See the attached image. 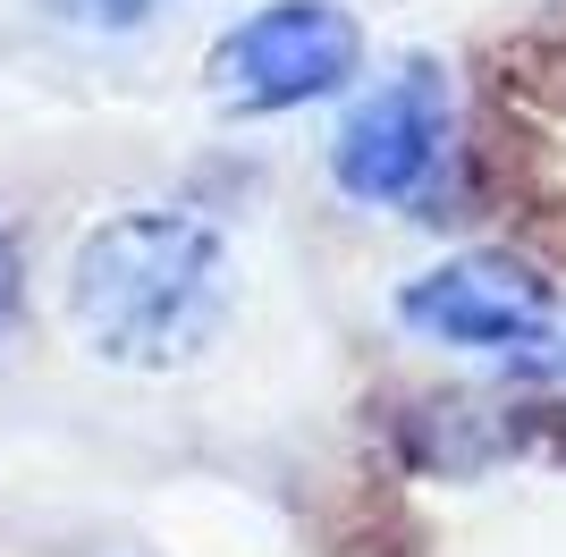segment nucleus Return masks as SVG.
<instances>
[{"instance_id":"3","label":"nucleus","mask_w":566,"mask_h":557,"mask_svg":"<svg viewBox=\"0 0 566 557\" xmlns=\"http://www.w3.org/2000/svg\"><path fill=\"white\" fill-rule=\"evenodd\" d=\"M449 136H457V102H449V69L440 60H406L389 69L331 136V178L347 203L373 211H406L423 203L440 169H449Z\"/></svg>"},{"instance_id":"6","label":"nucleus","mask_w":566,"mask_h":557,"mask_svg":"<svg viewBox=\"0 0 566 557\" xmlns=\"http://www.w3.org/2000/svg\"><path fill=\"white\" fill-rule=\"evenodd\" d=\"M18 296H25V271H18V245L0 237V329H9V313H18Z\"/></svg>"},{"instance_id":"4","label":"nucleus","mask_w":566,"mask_h":557,"mask_svg":"<svg viewBox=\"0 0 566 557\" xmlns=\"http://www.w3.org/2000/svg\"><path fill=\"white\" fill-rule=\"evenodd\" d=\"M398 322L415 338H431V347L524 355L533 338L558 329V287L516 254H457L398 287Z\"/></svg>"},{"instance_id":"5","label":"nucleus","mask_w":566,"mask_h":557,"mask_svg":"<svg viewBox=\"0 0 566 557\" xmlns=\"http://www.w3.org/2000/svg\"><path fill=\"white\" fill-rule=\"evenodd\" d=\"M34 9L69 34H136V25H153L161 0H34Z\"/></svg>"},{"instance_id":"7","label":"nucleus","mask_w":566,"mask_h":557,"mask_svg":"<svg viewBox=\"0 0 566 557\" xmlns=\"http://www.w3.org/2000/svg\"><path fill=\"white\" fill-rule=\"evenodd\" d=\"M524 364H533V371H566V338H533V347H524Z\"/></svg>"},{"instance_id":"1","label":"nucleus","mask_w":566,"mask_h":557,"mask_svg":"<svg viewBox=\"0 0 566 557\" xmlns=\"http://www.w3.org/2000/svg\"><path fill=\"white\" fill-rule=\"evenodd\" d=\"M237 313V254L203 211H118L69 262V322L118 371H178Z\"/></svg>"},{"instance_id":"2","label":"nucleus","mask_w":566,"mask_h":557,"mask_svg":"<svg viewBox=\"0 0 566 557\" xmlns=\"http://www.w3.org/2000/svg\"><path fill=\"white\" fill-rule=\"evenodd\" d=\"M364 69V25L338 0H262L254 18H237L203 60V93L229 118H271L305 111L338 93Z\"/></svg>"}]
</instances>
